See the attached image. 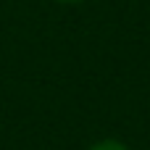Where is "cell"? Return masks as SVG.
<instances>
[{
	"instance_id": "cell-1",
	"label": "cell",
	"mask_w": 150,
	"mask_h": 150,
	"mask_svg": "<svg viewBox=\"0 0 150 150\" xmlns=\"http://www.w3.org/2000/svg\"><path fill=\"white\" fill-rule=\"evenodd\" d=\"M90 150H127V145H121L119 140H100V142H95Z\"/></svg>"
},
{
	"instance_id": "cell-2",
	"label": "cell",
	"mask_w": 150,
	"mask_h": 150,
	"mask_svg": "<svg viewBox=\"0 0 150 150\" xmlns=\"http://www.w3.org/2000/svg\"><path fill=\"white\" fill-rule=\"evenodd\" d=\"M55 3H61V5H76V3H82V0H55Z\"/></svg>"
}]
</instances>
